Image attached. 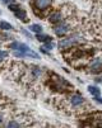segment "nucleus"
Returning a JSON list of instances; mask_svg holds the SVG:
<instances>
[{
    "label": "nucleus",
    "instance_id": "obj_1",
    "mask_svg": "<svg viewBox=\"0 0 102 128\" xmlns=\"http://www.w3.org/2000/svg\"><path fill=\"white\" fill-rule=\"evenodd\" d=\"M78 41H79V37L75 34V36H72V37H69V38H65V40L60 41L59 42V47L60 48H69L70 46L75 44Z\"/></svg>",
    "mask_w": 102,
    "mask_h": 128
},
{
    "label": "nucleus",
    "instance_id": "obj_2",
    "mask_svg": "<svg viewBox=\"0 0 102 128\" xmlns=\"http://www.w3.org/2000/svg\"><path fill=\"white\" fill-rule=\"evenodd\" d=\"M51 3H53V0H33L35 6L37 9H41V10H46L47 8H50Z\"/></svg>",
    "mask_w": 102,
    "mask_h": 128
},
{
    "label": "nucleus",
    "instance_id": "obj_3",
    "mask_svg": "<svg viewBox=\"0 0 102 128\" xmlns=\"http://www.w3.org/2000/svg\"><path fill=\"white\" fill-rule=\"evenodd\" d=\"M58 90H65V89H69L70 84L66 80H64L63 78H55V85H54Z\"/></svg>",
    "mask_w": 102,
    "mask_h": 128
},
{
    "label": "nucleus",
    "instance_id": "obj_4",
    "mask_svg": "<svg viewBox=\"0 0 102 128\" xmlns=\"http://www.w3.org/2000/svg\"><path fill=\"white\" fill-rule=\"evenodd\" d=\"M89 68H91L92 72H98L99 70H102V58H101V57L94 58V60L91 62Z\"/></svg>",
    "mask_w": 102,
    "mask_h": 128
},
{
    "label": "nucleus",
    "instance_id": "obj_5",
    "mask_svg": "<svg viewBox=\"0 0 102 128\" xmlns=\"http://www.w3.org/2000/svg\"><path fill=\"white\" fill-rule=\"evenodd\" d=\"M68 30H69V27H68V24H60V26H58V27L54 28V32L56 33V36H59V37L64 36Z\"/></svg>",
    "mask_w": 102,
    "mask_h": 128
},
{
    "label": "nucleus",
    "instance_id": "obj_6",
    "mask_svg": "<svg viewBox=\"0 0 102 128\" xmlns=\"http://www.w3.org/2000/svg\"><path fill=\"white\" fill-rule=\"evenodd\" d=\"M83 102H84V99H83V96H80V95H73V96L70 98V103H72L73 106H78V105L83 104Z\"/></svg>",
    "mask_w": 102,
    "mask_h": 128
},
{
    "label": "nucleus",
    "instance_id": "obj_7",
    "mask_svg": "<svg viewBox=\"0 0 102 128\" xmlns=\"http://www.w3.org/2000/svg\"><path fill=\"white\" fill-rule=\"evenodd\" d=\"M63 20V15H61V13H59V12H56V13H53L50 15V22L51 23H59V22H61Z\"/></svg>",
    "mask_w": 102,
    "mask_h": 128
},
{
    "label": "nucleus",
    "instance_id": "obj_8",
    "mask_svg": "<svg viewBox=\"0 0 102 128\" xmlns=\"http://www.w3.org/2000/svg\"><path fill=\"white\" fill-rule=\"evenodd\" d=\"M31 71H32V78H33V79H37V78H40V76L42 75L41 67H33Z\"/></svg>",
    "mask_w": 102,
    "mask_h": 128
},
{
    "label": "nucleus",
    "instance_id": "obj_9",
    "mask_svg": "<svg viewBox=\"0 0 102 128\" xmlns=\"http://www.w3.org/2000/svg\"><path fill=\"white\" fill-rule=\"evenodd\" d=\"M14 13H15V16H17V18H19V19H22V20H27V14H26L24 10L19 9V10H17V12H14Z\"/></svg>",
    "mask_w": 102,
    "mask_h": 128
},
{
    "label": "nucleus",
    "instance_id": "obj_10",
    "mask_svg": "<svg viewBox=\"0 0 102 128\" xmlns=\"http://www.w3.org/2000/svg\"><path fill=\"white\" fill-rule=\"evenodd\" d=\"M29 29L32 30V32H35V33H42V27L40 26V24H31L29 26Z\"/></svg>",
    "mask_w": 102,
    "mask_h": 128
},
{
    "label": "nucleus",
    "instance_id": "obj_11",
    "mask_svg": "<svg viewBox=\"0 0 102 128\" xmlns=\"http://www.w3.org/2000/svg\"><path fill=\"white\" fill-rule=\"evenodd\" d=\"M37 40H38L40 42H50V41H51V38L48 37V36H46V34H41V33L37 34Z\"/></svg>",
    "mask_w": 102,
    "mask_h": 128
},
{
    "label": "nucleus",
    "instance_id": "obj_12",
    "mask_svg": "<svg viewBox=\"0 0 102 128\" xmlns=\"http://www.w3.org/2000/svg\"><path fill=\"white\" fill-rule=\"evenodd\" d=\"M88 91H89L92 95H94V96L99 95V90H98L96 86H88Z\"/></svg>",
    "mask_w": 102,
    "mask_h": 128
},
{
    "label": "nucleus",
    "instance_id": "obj_13",
    "mask_svg": "<svg viewBox=\"0 0 102 128\" xmlns=\"http://www.w3.org/2000/svg\"><path fill=\"white\" fill-rule=\"evenodd\" d=\"M18 50L19 51H22V52H28L29 51V47L27 46V44H24V43H19V47H18Z\"/></svg>",
    "mask_w": 102,
    "mask_h": 128
},
{
    "label": "nucleus",
    "instance_id": "obj_14",
    "mask_svg": "<svg viewBox=\"0 0 102 128\" xmlns=\"http://www.w3.org/2000/svg\"><path fill=\"white\" fill-rule=\"evenodd\" d=\"M14 56L15 57H24V56H27V54H26V52H22V51H19V50H15L14 51Z\"/></svg>",
    "mask_w": 102,
    "mask_h": 128
},
{
    "label": "nucleus",
    "instance_id": "obj_15",
    "mask_svg": "<svg viewBox=\"0 0 102 128\" xmlns=\"http://www.w3.org/2000/svg\"><path fill=\"white\" fill-rule=\"evenodd\" d=\"M26 54H27L28 57H32V58H40V56H38V54H37L36 52H33V51H31V50H29V51H28V52H27Z\"/></svg>",
    "mask_w": 102,
    "mask_h": 128
},
{
    "label": "nucleus",
    "instance_id": "obj_16",
    "mask_svg": "<svg viewBox=\"0 0 102 128\" xmlns=\"http://www.w3.org/2000/svg\"><path fill=\"white\" fill-rule=\"evenodd\" d=\"M0 28H3V29L8 30V29H12L13 27H12L9 23H7V22H2V23H0Z\"/></svg>",
    "mask_w": 102,
    "mask_h": 128
},
{
    "label": "nucleus",
    "instance_id": "obj_17",
    "mask_svg": "<svg viewBox=\"0 0 102 128\" xmlns=\"http://www.w3.org/2000/svg\"><path fill=\"white\" fill-rule=\"evenodd\" d=\"M9 9L13 10V12H17V10H19V9H21V6H19V5H17V4H12V3H10V4H9Z\"/></svg>",
    "mask_w": 102,
    "mask_h": 128
},
{
    "label": "nucleus",
    "instance_id": "obj_18",
    "mask_svg": "<svg viewBox=\"0 0 102 128\" xmlns=\"http://www.w3.org/2000/svg\"><path fill=\"white\" fill-rule=\"evenodd\" d=\"M43 48H45L46 51H47V50L50 51V50H53V48H54V44H53V43H50V42H46L45 46H43Z\"/></svg>",
    "mask_w": 102,
    "mask_h": 128
},
{
    "label": "nucleus",
    "instance_id": "obj_19",
    "mask_svg": "<svg viewBox=\"0 0 102 128\" xmlns=\"http://www.w3.org/2000/svg\"><path fill=\"white\" fill-rule=\"evenodd\" d=\"M7 56H8L7 51H0V61H3L4 58H7Z\"/></svg>",
    "mask_w": 102,
    "mask_h": 128
},
{
    "label": "nucleus",
    "instance_id": "obj_20",
    "mask_svg": "<svg viewBox=\"0 0 102 128\" xmlns=\"http://www.w3.org/2000/svg\"><path fill=\"white\" fill-rule=\"evenodd\" d=\"M8 127H21V124L17 123V122H14V120H10V122L8 123Z\"/></svg>",
    "mask_w": 102,
    "mask_h": 128
},
{
    "label": "nucleus",
    "instance_id": "obj_21",
    "mask_svg": "<svg viewBox=\"0 0 102 128\" xmlns=\"http://www.w3.org/2000/svg\"><path fill=\"white\" fill-rule=\"evenodd\" d=\"M18 47H19V43H18V42H13V43L10 44V48L14 50V51H15V50H18Z\"/></svg>",
    "mask_w": 102,
    "mask_h": 128
},
{
    "label": "nucleus",
    "instance_id": "obj_22",
    "mask_svg": "<svg viewBox=\"0 0 102 128\" xmlns=\"http://www.w3.org/2000/svg\"><path fill=\"white\" fill-rule=\"evenodd\" d=\"M94 99H96V100H97L98 103H101V104H102V98H101L99 95H97V96H94Z\"/></svg>",
    "mask_w": 102,
    "mask_h": 128
},
{
    "label": "nucleus",
    "instance_id": "obj_23",
    "mask_svg": "<svg viewBox=\"0 0 102 128\" xmlns=\"http://www.w3.org/2000/svg\"><path fill=\"white\" fill-rule=\"evenodd\" d=\"M2 2H3V3H7V4H9V3H12V2H13V0H2Z\"/></svg>",
    "mask_w": 102,
    "mask_h": 128
},
{
    "label": "nucleus",
    "instance_id": "obj_24",
    "mask_svg": "<svg viewBox=\"0 0 102 128\" xmlns=\"http://www.w3.org/2000/svg\"><path fill=\"white\" fill-rule=\"evenodd\" d=\"M22 32H23V33H24V34L27 36V37H29V33H28L27 30H24V29H22Z\"/></svg>",
    "mask_w": 102,
    "mask_h": 128
},
{
    "label": "nucleus",
    "instance_id": "obj_25",
    "mask_svg": "<svg viewBox=\"0 0 102 128\" xmlns=\"http://www.w3.org/2000/svg\"><path fill=\"white\" fill-rule=\"evenodd\" d=\"M97 81L98 82H102V78H97Z\"/></svg>",
    "mask_w": 102,
    "mask_h": 128
},
{
    "label": "nucleus",
    "instance_id": "obj_26",
    "mask_svg": "<svg viewBox=\"0 0 102 128\" xmlns=\"http://www.w3.org/2000/svg\"><path fill=\"white\" fill-rule=\"evenodd\" d=\"M2 120H3V116L0 114V123H2Z\"/></svg>",
    "mask_w": 102,
    "mask_h": 128
}]
</instances>
